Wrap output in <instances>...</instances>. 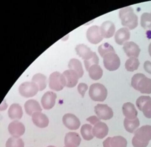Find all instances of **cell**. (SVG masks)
<instances>
[{"instance_id": "obj_1", "label": "cell", "mask_w": 151, "mask_h": 147, "mask_svg": "<svg viewBox=\"0 0 151 147\" xmlns=\"http://www.w3.org/2000/svg\"><path fill=\"white\" fill-rule=\"evenodd\" d=\"M151 140V126L145 125L137 129L132 140L134 147H146Z\"/></svg>"}, {"instance_id": "obj_2", "label": "cell", "mask_w": 151, "mask_h": 147, "mask_svg": "<svg viewBox=\"0 0 151 147\" xmlns=\"http://www.w3.org/2000/svg\"><path fill=\"white\" fill-rule=\"evenodd\" d=\"M119 17L123 26L129 29H134L138 25V17L134 13V9L131 7H127L120 9Z\"/></svg>"}, {"instance_id": "obj_3", "label": "cell", "mask_w": 151, "mask_h": 147, "mask_svg": "<svg viewBox=\"0 0 151 147\" xmlns=\"http://www.w3.org/2000/svg\"><path fill=\"white\" fill-rule=\"evenodd\" d=\"M132 87L141 93L151 94V79L142 74H137L132 79Z\"/></svg>"}, {"instance_id": "obj_4", "label": "cell", "mask_w": 151, "mask_h": 147, "mask_svg": "<svg viewBox=\"0 0 151 147\" xmlns=\"http://www.w3.org/2000/svg\"><path fill=\"white\" fill-rule=\"evenodd\" d=\"M107 94L106 88L102 84L94 83L90 87L89 95L94 101L103 102L106 99Z\"/></svg>"}, {"instance_id": "obj_5", "label": "cell", "mask_w": 151, "mask_h": 147, "mask_svg": "<svg viewBox=\"0 0 151 147\" xmlns=\"http://www.w3.org/2000/svg\"><path fill=\"white\" fill-rule=\"evenodd\" d=\"M103 62L106 69L110 71L118 70L121 64L120 59L115 52L105 55L103 57Z\"/></svg>"}, {"instance_id": "obj_6", "label": "cell", "mask_w": 151, "mask_h": 147, "mask_svg": "<svg viewBox=\"0 0 151 147\" xmlns=\"http://www.w3.org/2000/svg\"><path fill=\"white\" fill-rule=\"evenodd\" d=\"M136 105L139 111L143 112L145 117L151 119V98L149 96H141L136 101Z\"/></svg>"}, {"instance_id": "obj_7", "label": "cell", "mask_w": 151, "mask_h": 147, "mask_svg": "<svg viewBox=\"0 0 151 147\" xmlns=\"http://www.w3.org/2000/svg\"><path fill=\"white\" fill-rule=\"evenodd\" d=\"M49 86L51 90L55 91H60L63 90L66 86L62 74L58 72L52 73L50 76Z\"/></svg>"}, {"instance_id": "obj_8", "label": "cell", "mask_w": 151, "mask_h": 147, "mask_svg": "<svg viewBox=\"0 0 151 147\" xmlns=\"http://www.w3.org/2000/svg\"><path fill=\"white\" fill-rule=\"evenodd\" d=\"M39 90L37 85L32 82H24L19 87V93L25 98L32 97L37 93Z\"/></svg>"}, {"instance_id": "obj_9", "label": "cell", "mask_w": 151, "mask_h": 147, "mask_svg": "<svg viewBox=\"0 0 151 147\" xmlns=\"http://www.w3.org/2000/svg\"><path fill=\"white\" fill-rule=\"evenodd\" d=\"M94 112L100 119L109 120L113 116V110L107 104H97L94 107Z\"/></svg>"}, {"instance_id": "obj_10", "label": "cell", "mask_w": 151, "mask_h": 147, "mask_svg": "<svg viewBox=\"0 0 151 147\" xmlns=\"http://www.w3.org/2000/svg\"><path fill=\"white\" fill-rule=\"evenodd\" d=\"M86 37L88 41L93 44H98L104 38L101 33V28L97 25H93L88 28Z\"/></svg>"}, {"instance_id": "obj_11", "label": "cell", "mask_w": 151, "mask_h": 147, "mask_svg": "<svg viewBox=\"0 0 151 147\" xmlns=\"http://www.w3.org/2000/svg\"><path fill=\"white\" fill-rule=\"evenodd\" d=\"M62 121L66 127L70 130H77L80 128L81 123L75 115L67 114L63 116Z\"/></svg>"}, {"instance_id": "obj_12", "label": "cell", "mask_w": 151, "mask_h": 147, "mask_svg": "<svg viewBox=\"0 0 151 147\" xmlns=\"http://www.w3.org/2000/svg\"><path fill=\"white\" fill-rule=\"evenodd\" d=\"M104 147H127V142L122 136L108 137L104 141Z\"/></svg>"}, {"instance_id": "obj_13", "label": "cell", "mask_w": 151, "mask_h": 147, "mask_svg": "<svg viewBox=\"0 0 151 147\" xmlns=\"http://www.w3.org/2000/svg\"><path fill=\"white\" fill-rule=\"evenodd\" d=\"M65 80L66 87L73 88L77 85L80 78L77 73L72 70H67L62 74Z\"/></svg>"}, {"instance_id": "obj_14", "label": "cell", "mask_w": 151, "mask_h": 147, "mask_svg": "<svg viewBox=\"0 0 151 147\" xmlns=\"http://www.w3.org/2000/svg\"><path fill=\"white\" fill-rule=\"evenodd\" d=\"M57 95L55 93L49 91L45 93L41 98V102L43 108L50 110L55 105Z\"/></svg>"}, {"instance_id": "obj_15", "label": "cell", "mask_w": 151, "mask_h": 147, "mask_svg": "<svg viewBox=\"0 0 151 147\" xmlns=\"http://www.w3.org/2000/svg\"><path fill=\"white\" fill-rule=\"evenodd\" d=\"M8 130L13 137H19L25 132V127L23 123L18 121H14L9 123Z\"/></svg>"}, {"instance_id": "obj_16", "label": "cell", "mask_w": 151, "mask_h": 147, "mask_svg": "<svg viewBox=\"0 0 151 147\" xmlns=\"http://www.w3.org/2000/svg\"><path fill=\"white\" fill-rule=\"evenodd\" d=\"M124 51L129 57L137 58L139 56L140 49L138 45L133 41L126 42L124 44Z\"/></svg>"}, {"instance_id": "obj_17", "label": "cell", "mask_w": 151, "mask_h": 147, "mask_svg": "<svg viewBox=\"0 0 151 147\" xmlns=\"http://www.w3.org/2000/svg\"><path fill=\"white\" fill-rule=\"evenodd\" d=\"M109 128L107 125L104 122L96 123L92 129L93 135L99 139H103L108 135Z\"/></svg>"}, {"instance_id": "obj_18", "label": "cell", "mask_w": 151, "mask_h": 147, "mask_svg": "<svg viewBox=\"0 0 151 147\" xmlns=\"http://www.w3.org/2000/svg\"><path fill=\"white\" fill-rule=\"evenodd\" d=\"M81 142V138L79 134L75 132H69L66 134L65 138L66 147H78Z\"/></svg>"}, {"instance_id": "obj_19", "label": "cell", "mask_w": 151, "mask_h": 147, "mask_svg": "<svg viewBox=\"0 0 151 147\" xmlns=\"http://www.w3.org/2000/svg\"><path fill=\"white\" fill-rule=\"evenodd\" d=\"M32 119L33 123L39 128H46L49 125V119L46 115L40 112L34 113L32 115Z\"/></svg>"}, {"instance_id": "obj_20", "label": "cell", "mask_w": 151, "mask_h": 147, "mask_svg": "<svg viewBox=\"0 0 151 147\" xmlns=\"http://www.w3.org/2000/svg\"><path fill=\"white\" fill-rule=\"evenodd\" d=\"M100 28L103 37L106 39L113 37L116 30L115 25L110 21H106L104 22Z\"/></svg>"}, {"instance_id": "obj_21", "label": "cell", "mask_w": 151, "mask_h": 147, "mask_svg": "<svg viewBox=\"0 0 151 147\" xmlns=\"http://www.w3.org/2000/svg\"><path fill=\"white\" fill-rule=\"evenodd\" d=\"M75 49L77 55L84 60H88L92 58L95 53L89 47L84 44L77 45Z\"/></svg>"}, {"instance_id": "obj_22", "label": "cell", "mask_w": 151, "mask_h": 147, "mask_svg": "<svg viewBox=\"0 0 151 147\" xmlns=\"http://www.w3.org/2000/svg\"><path fill=\"white\" fill-rule=\"evenodd\" d=\"M124 115L128 119H134L137 118L138 112L134 105L131 102L124 103L122 106Z\"/></svg>"}, {"instance_id": "obj_23", "label": "cell", "mask_w": 151, "mask_h": 147, "mask_svg": "<svg viewBox=\"0 0 151 147\" xmlns=\"http://www.w3.org/2000/svg\"><path fill=\"white\" fill-rule=\"evenodd\" d=\"M130 33L127 28L119 29L115 36V41L119 45H122L130 39Z\"/></svg>"}, {"instance_id": "obj_24", "label": "cell", "mask_w": 151, "mask_h": 147, "mask_svg": "<svg viewBox=\"0 0 151 147\" xmlns=\"http://www.w3.org/2000/svg\"><path fill=\"white\" fill-rule=\"evenodd\" d=\"M24 109L26 114L29 116H32L34 113L42 111L39 103L35 100H29L24 104Z\"/></svg>"}, {"instance_id": "obj_25", "label": "cell", "mask_w": 151, "mask_h": 147, "mask_svg": "<svg viewBox=\"0 0 151 147\" xmlns=\"http://www.w3.org/2000/svg\"><path fill=\"white\" fill-rule=\"evenodd\" d=\"M8 115L11 119H20L23 116L22 108L19 104H14L9 107Z\"/></svg>"}, {"instance_id": "obj_26", "label": "cell", "mask_w": 151, "mask_h": 147, "mask_svg": "<svg viewBox=\"0 0 151 147\" xmlns=\"http://www.w3.org/2000/svg\"><path fill=\"white\" fill-rule=\"evenodd\" d=\"M140 125L139 119L137 118L134 119H128L125 118L124 121V126L126 130L133 133L139 127Z\"/></svg>"}, {"instance_id": "obj_27", "label": "cell", "mask_w": 151, "mask_h": 147, "mask_svg": "<svg viewBox=\"0 0 151 147\" xmlns=\"http://www.w3.org/2000/svg\"><path fill=\"white\" fill-rule=\"evenodd\" d=\"M68 67L70 70L75 71L79 76V78L82 77L83 75L84 71L82 63L78 60L75 58L71 59L69 62Z\"/></svg>"}, {"instance_id": "obj_28", "label": "cell", "mask_w": 151, "mask_h": 147, "mask_svg": "<svg viewBox=\"0 0 151 147\" xmlns=\"http://www.w3.org/2000/svg\"><path fill=\"white\" fill-rule=\"evenodd\" d=\"M90 77L94 80L100 79L103 75V71L101 66L97 64L92 65L88 70Z\"/></svg>"}, {"instance_id": "obj_29", "label": "cell", "mask_w": 151, "mask_h": 147, "mask_svg": "<svg viewBox=\"0 0 151 147\" xmlns=\"http://www.w3.org/2000/svg\"><path fill=\"white\" fill-rule=\"evenodd\" d=\"M32 82L35 83L39 91H42L47 87V77L41 74H37L33 76Z\"/></svg>"}, {"instance_id": "obj_30", "label": "cell", "mask_w": 151, "mask_h": 147, "mask_svg": "<svg viewBox=\"0 0 151 147\" xmlns=\"http://www.w3.org/2000/svg\"><path fill=\"white\" fill-rule=\"evenodd\" d=\"M83 138L86 141H90L94 138L92 133V127L89 124H86L83 125L80 130Z\"/></svg>"}, {"instance_id": "obj_31", "label": "cell", "mask_w": 151, "mask_h": 147, "mask_svg": "<svg viewBox=\"0 0 151 147\" xmlns=\"http://www.w3.org/2000/svg\"><path fill=\"white\" fill-rule=\"evenodd\" d=\"M139 65V60L137 58L131 57L125 63V67L127 71L133 72L137 70Z\"/></svg>"}, {"instance_id": "obj_32", "label": "cell", "mask_w": 151, "mask_h": 147, "mask_svg": "<svg viewBox=\"0 0 151 147\" xmlns=\"http://www.w3.org/2000/svg\"><path fill=\"white\" fill-rule=\"evenodd\" d=\"M6 147H24V143L21 138L19 137L9 138L6 144Z\"/></svg>"}, {"instance_id": "obj_33", "label": "cell", "mask_w": 151, "mask_h": 147, "mask_svg": "<svg viewBox=\"0 0 151 147\" xmlns=\"http://www.w3.org/2000/svg\"><path fill=\"white\" fill-rule=\"evenodd\" d=\"M140 24L144 29H151V14L143 13L141 17Z\"/></svg>"}, {"instance_id": "obj_34", "label": "cell", "mask_w": 151, "mask_h": 147, "mask_svg": "<svg viewBox=\"0 0 151 147\" xmlns=\"http://www.w3.org/2000/svg\"><path fill=\"white\" fill-rule=\"evenodd\" d=\"M98 51L100 55L103 57L104 56L108 53L115 52V50L113 46L108 43H105L99 46Z\"/></svg>"}, {"instance_id": "obj_35", "label": "cell", "mask_w": 151, "mask_h": 147, "mask_svg": "<svg viewBox=\"0 0 151 147\" xmlns=\"http://www.w3.org/2000/svg\"><path fill=\"white\" fill-rule=\"evenodd\" d=\"M85 67L87 71H88L91 66L92 65L97 64L99 63V58L97 56L96 53H94V56L91 58L87 60H84Z\"/></svg>"}, {"instance_id": "obj_36", "label": "cell", "mask_w": 151, "mask_h": 147, "mask_svg": "<svg viewBox=\"0 0 151 147\" xmlns=\"http://www.w3.org/2000/svg\"><path fill=\"white\" fill-rule=\"evenodd\" d=\"M78 91L82 97H84L85 93L88 89V86L84 83H80L78 86Z\"/></svg>"}, {"instance_id": "obj_37", "label": "cell", "mask_w": 151, "mask_h": 147, "mask_svg": "<svg viewBox=\"0 0 151 147\" xmlns=\"http://www.w3.org/2000/svg\"><path fill=\"white\" fill-rule=\"evenodd\" d=\"M86 120L88 122H90L92 125H95L96 123H99L100 122V119L95 116H90L88 118L86 119Z\"/></svg>"}, {"instance_id": "obj_38", "label": "cell", "mask_w": 151, "mask_h": 147, "mask_svg": "<svg viewBox=\"0 0 151 147\" xmlns=\"http://www.w3.org/2000/svg\"><path fill=\"white\" fill-rule=\"evenodd\" d=\"M144 69L147 73L151 74V62L146 61L144 63Z\"/></svg>"}, {"instance_id": "obj_39", "label": "cell", "mask_w": 151, "mask_h": 147, "mask_svg": "<svg viewBox=\"0 0 151 147\" xmlns=\"http://www.w3.org/2000/svg\"><path fill=\"white\" fill-rule=\"evenodd\" d=\"M149 54H150V55L151 57V43L150 44V45H149Z\"/></svg>"}, {"instance_id": "obj_40", "label": "cell", "mask_w": 151, "mask_h": 147, "mask_svg": "<svg viewBox=\"0 0 151 147\" xmlns=\"http://www.w3.org/2000/svg\"><path fill=\"white\" fill-rule=\"evenodd\" d=\"M47 147H55V146H49Z\"/></svg>"}, {"instance_id": "obj_41", "label": "cell", "mask_w": 151, "mask_h": 147, "mask_svg": "<svg viewBox=\"0 0 151 147\" xmlns=\"http://www.w3.org/2000/svg\"></svg>"}]
</instances>
